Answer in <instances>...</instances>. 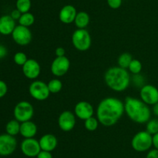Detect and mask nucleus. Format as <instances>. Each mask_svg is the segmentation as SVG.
Listing matches in <instances>:
<instances>
[{"label": "nucleus", "mask_w": 158, "mask_h": 158, "mask_svg": "<svg viewBox=\"0 0 158 158\" xmlns=\"http://www.w3.org/2000/svg\"><path fill=\"white\" fill-rule=\"evenodd\" d=\"M37 130H38V129H37V125H35V122L29 120L24 122H21L19 133L25 139L34 138V136L36 135Z\"/></svg>", "instance_id": "6ab92c4d"}, {"label": "nucleus", "mask_w": 158, "mask_h": 158, "mask_svg": "<svg viewBox=\"0 0 158 158\" xmlns=\"http://www.w3.org/2000/svg\"><path fill=\"white\" fill-rule=\"evenodd\" d=\"M124 102L115 97H106L99 103L97 108V118L104 126L115 125L123 116Z\"/></svg>", "instance_id": "f257e3e1"}, {"label": "nucleus", "mask_w": 158, "mask_h": 158, "mask_svg": "<svg viewBox=\"0 0 158 158\" xmlns=\"http://www.w3.org/2000/svg\"><path fill=\"white\" fill-rule=\"evenodd\" d=\"M36 158H52V155L51 152L46 151V150H41L38 155H37Z\"/></svg>", "instance_id": "473e14b6"}, {"label": "nucleus", "mask_w": 158, "mask_h": 158, "mask_svg": "<svg viewBox=\"0 0 158 158\" xmlns=\"http://www.w3.org/2000/svg\"><path fill=\"white\" fill-rule=\"evenodd\" d=\"M70 61L66 56L56 57L51 64L50 70L52 74L56 77H62L69 71Z\"/></svg>", "instance_id": "9d476101"}, {"label": "nucleus", "mask_w": 158, "mask_h": 158, "mask_svg": "<svg viewBox=\"0 0 158 158\" xmlns=\"http://www.w3.org/2000/svg\"><path fill=\"white\" fill-rule=\"evenodd\" d=\"M77 11L72 5H66L63 6L59 13V19L65 24H70L73 23L77 16Z\"/></svg>", "instance_id": "dca6fc26"}, {"label": "nucleus", "mask_w": 158, "mask_h": 158, "mask_svg": "<svg viewBox=\"0 0 158 158\" xmlns=\"http://www.w3.org/2000/svg\"><path fill=\"white\" fill-rule=\"evenodd\" d=\"M72 43L74 47L80 51H86L90 48L92 39L86 29H78L72 35Z\"/></svg>", "instance_id": "39448f33"}, {"label": "nucleus", "mask_w": 158, "mask_h": 158, "mask_svg": "<svg viewBox=\"0 0 158 158\" xmlns=\"http://www.w3.org/2000/svg\"><path fill=\"white\" fill-rule=\"evenodd\" d=\"M146 158H158V150L154 149L148 153Z\"/></svg>", "instance_id": "c9c22d12"}, {"label": "nucleus", "mask_w": 158, "mask_h": 158, "mask_svg": "<svg viewBox=\"0 0 158 158\" xmlns=\"http://www.w3.org/2000/svg\"><path fill=\"white\" fill-rule=\"evenodd\" d=\"M153 146V136L148 131L136 133L131 140V147L137 152H146Z\"/></svg>", "instance_id": "20e7f679"}, {"label": "nucleus", "mask_w": 158, "mask_h": 158, "mask_svg": "<svg viewBox=\"0 0 158 158\" xmlns=\"http://www.w3.org/2000/svg\"><path fill=\"white\" fill-rule=\"evenodd\" d=\"M15 26V20L10 15H3L0 17V34L4 36L10 35Z\"/></svg>", "instance_id": "f3484780"}, {"label": "nucleus", "mask_w": 158, "mask_h": 158, "mask_svg": "<svg viewBox=\"0 0 158 158\" xmlns=\"http://www.w3.org/2000/svg\"><path fill=\"white\" fill-rule=\"evenodd\" d=\"M31 6H32L31 0H16V2H15V7L22 13L29 12Z\"/></svg>", "instance_id": "393cba45"}, {"label": "nucleus", "mask_w": 158, "mask_h": 158, "mask_svg": "<svg viewBox=\"0 0 158 158\" xmlns=\"http://www.w3.org/2000/svg\"><path fill=\"white\" fill-rule=\"evenodd\" d=\"M131 77L127 69L120 67H112L106 71L104 81L108 88L117 92L125 91L131 84Z\"/></svg>", "instance_id": "7ed1b4c3"}, {"label": "nucleus", "mask_w": 158, "mask_h": 158, "mask_svg": "<svg viewBox=\"0 0 158 158\" xmlns=\"http://www.w3.org/2000/svg\"><path fill=\"white\" fill-rule=\"evenodd\" d=\"M99 123H100V122H99L97 118L92 116V117L89 118V119L85 120L84 125H85V128H86L88 131L94 132L97 129Z\"/></svg>", "instance_id": "a878e982"}, {"label": "nucleus", "mask_w": 158, "mask_h": 158, "mask_svg": "<svg viewBox=\"0 0 158 158\" xmlns=\"http://www.w3.org/2000/svg\"><path fill=\"white\" fill-rule=\"evenodd\" d=\"M8 50L7 48L4 45L0 44V59H3L7 56Z\"/></svg>", "instance_id": "f704fd0d"}, {"label": "nucleus", "mask_w": 158, "mask_h": 158, "mask_svg": "<svg viewBox=\"0 0 158 158\" xmlns=\"http://www.w3.org/2000/svg\"><path fill=\"white\" fill-rule=\"evenodd\" d=\"M132 56H131L129 53H123V54H120L118 57V60H117L118 66L120 67V68L127 70L128 68H129L130 64L132 61Z\"/></svg>", "instance_id": "5701e85b"}, {"label": "nucleus", "mask_w": 158, "mask_h": 158, "mask_svg": "<svg viewBox=\"0 0 158 158\" xmlns=\"http://www.w3.org/2000/svg\"><path fill=\"white\" fill-rule=\"evenodd\" d=\"M124 111L133 122L138 124L147 123L151 117V111L148 105L137 98H126Z\"/></svg>", "instance_id": "f03ea898"}, {"label": "nucleus", "mask_w": 158, "mask_h": 158, "mask_svg": "<svg viewBox=\"0 0 158 158\" xmlns=\"http://www.w3.org/2000/svg\"><path fill=\"white\" fill-rule=\"evenodd\" d=\"M89 21H90V18H89V14L84 11H80L77 12L74 23L78 29H86L89 25Z\"/></svg>", "instance_id": "aec40b11"}, {"label": "nucleus", "mask_w": 158, "mask_h": 158, "mask_svg": "<svg viewBox=\"0 0 158 158\" xmlns=\"http://www.w3.org/2000/svg\"><path fill=\"white\" fill-rule=\"evenodd\" d=\"M140 97L147 105H155L158 102V89L154 85L146 84L140 88Z\"/></svg>", "instance_id": "f8f14e48"}, {"label": "nucleus", "mask_w": 158, "mask_h": 158, "mask_svg": "<svg viewBox=\"0 0 158 158\" xmlns=\"http://www.w3.org/2000/svg\"><path fill=\"white\" fill-rule=\"evenodd\" d=\"M20 149L22 153L28 157H35L42 150L40 142L35 138H26L23 139L20 145Z\"/></svg>", "instance_id": "9b49d317"}, {"label": "nucleus", "mask_w": 158, "mask_h": 158, "mask_svg": "<svg viewBox=\"0 0 158 158\" xmlns=\"http://www.w3.org/2000/svg\"><path fill=\"white\" fill-rule=\"evenodd\" d=\"M17 141L15 136L8 133L0 134V156H9L15 152Z\"/></svg>", "instance_id": "1a4fd4ad"}, {"label": "nucleus", "mask_w": 158, "mask_h": 158, "mask_svg": "<svg viewBox=\"0 0 158 158\" xmlns=\"http://www.w3.org/2000/svg\"><path fill=\"white\" fill-rule=\"evenodd\" d=\"M12 37L15 43L20 46H26L32 41V32L29 27L18 25L12 33Z\"/></svg>", "instance_id": "6e6552de"}, {"label": "nucleus", "mask_w": 158, "mask_h": 158, "mask_svg": "<svg viewBox=\"0 0 158 158\" xmlns=\"http://www.w3.org/2000/svg\"><path fill=\"white\" fill-rule=\"evenodd\" d=\"M42 150L52 152L55 150L58 144L57 138L51 133H47L42 136L39 140Z\"/></svg>", "instance_id": "a211bd4d"}, {"label": "nucleus", "mask_w": 158, "mask_h": 158, "mask_svg": "<svg viewBox=\"0 0 158 158\" xmlns=\"http://www.w3.org/2000/svg\"><path fill=\"white\" fill-rule=\"evenodd\" d=\"M22 14H23V13H22V12H20V11H19L18 9H13V10H12V12H11L10 15H11V17H12V18L13 19V20H19L20 17H21Z\"/></svg>", "instance_id": "72a5a7b5"}, {"label": "nucleus", "mask_w": 158, "mask_h": 158, "mask_svg": "<svg viewBox=\"0 0 158 158\" xmlns=\"http://www.w3.org/2000/svg\"><path fill=\"white\" fill-rule=\"evenodd\" d=\"M55 54L56 55V57H63L66 54V50L63 47H57L55 50Z\"/></svg>", "instance_id": "e433bc0d"}, {"label": "nucleus", "mask_w": 158, "mask_h": 158, "mask_svg": "<svg viewBox=\"0 0 158 158\" xmlns=\"http://www.w3.org/2000/svg\"><path fill=\"white\" fill-rule=\"evenodd\" d=\"M146 131L152 136L158 133V119H151L147 122Z\"/></svg>", "instance_id": "cd10ccee"}, {"label": "nucleus", "mask_w": 158, "mask_h": 158, "mask_svg": "<svg viewBox=\"0 0 158 158\" xmlns=\"http://www.w3.org/2000/svg\"><path fill=\"white\" fill-rule=\"evenodd\" d=\"M15 119L19 122H24L31 120L34 115V108L30 102L21 101L15 105L13 110Z\"/></svg>", "instance_id": "423d86ee"}, {"label": "nucleus", "mask_w": 158, "mask_h": 158, "mask_svg": "<svg viewBox=\"0 0 158 158\" xmlns=\"http://www.w3.org/2000/svg\"><path fill=\"white\" fill-rule=\"evenodd\" d=\"M29 92L30 95L37 101L46 100L51 94L47 84L40 80H35L30 84Z\"/></svg>", "instance_id": "0eeeda50"}, {"label": "nucleus", "mask_w": 158, "mask_h": 158, "mask_svg": "<svg viewBox=\"0 0 158 158\" xmlns=\"http://www.w3.org/2000/svg\"><path fill=\"white\" fill-rule=\"evenodd\" d=\"M18 21L19 25H21V26L29 27V26H32L33 23H35V16L32 13L28 12H26V13L22 14L21 17H20Z\"/></svg>", "instance_id": "4be33fe9"}, {"label": "nucleus", "mask_w": 158, "mask_h": 158, "mask_svg": "<svg viewBox=\"0 0 158 158\" xmlns=\"http://www.w3.org/2000/svg\"><path fill=\"white\" fill-rule=\"evenodd\" d=\"M74 114L77 118L85 121L94 116V107L89 102L81 101L76 104L74 107Z\"/></svg>", "instance_id": "4468645a"}, {"label": "nucleus", "mask_w": 158, "mask_h": 158, "mask_svg": "<svg viewBox=\"0 0 158 158\" xmlns=\"http://www.w3.org/2000/svg\"><path fill=\"white\" fill-rule=\"evenodd\" d=\"M142 68H143L142 64L140 60H137V59H133L132 61L130 64L128 70H129V71L131 74H140L142 71Z\"/></svg>", "instance_id": "bb28decb"}, {"label": "nucleus", "mask_w": 158, "mask_h": 158, "mask_svg": "<svg viewBox=\"0 0 158 158\" xmlns=\"http://www.w3.org/2000/svg\"><path fill=\"white\" fill-rule=\"evenodd\" d=\"M47 85L49 91L52 94L59 93L63 88V83L60 79H52V80L49 81Z\"/></svg>", "instance_id": "b1692460"}, {"label": "nucleus", "mask_w": 158, "mask_h": 158, "mask_svg": "<svg viewBox=\"0 0 158 158\" xmlns=\"http://www.w3.org/2000/svg\"><path fill=\"white\" fill-rule=\"evenodd\" d=\"M131 81H132L133 85L136 86L137 88H141L143 85H145V78L142 74H133L132 77H131Z\"/></svg>", "instance_id": "c85d7f7f"}, {"label": "nucleus", "mask_w": 158, "mask_h": 158, "mask_svg": "<svg viewBox=\"0 0 158 158\" xmlns=\"http://www.w3.org/2000/svg\"><path fill=\"white\" fill-rule=\"evenodd\" d=\"M109 7L113 9H117L122 6L123 0H106Z\"/></svg>", "instance_id": "7c9ffc66"}, {"label": "nucleus", "mask_w": 158, "mask_h": 158, "mask_svg": "<svg viewBox=\"0 0 158 158\" xmlns=\"http://www.w3.org/2000/svg\"><path fill=\"white\" fill-rule=\"evenodd\" d=\"M76 116L71 111H63L59 116L58 125L61 130L64 132H69L74 129L76 125Z\"/></svg>", "instance_id": "ddd939ff"}, {"label": "nucleus", "mask_w": 158, "mask_h": 158, "mask_svg": "<svg viewBox=\"0 0 158 158\" xmlns=\"http://www.w3.org/2000/svg\"><path fill=\"white\" fill-rule=\"evenodd\" d=\"M153 113L154 114V116H156L157 117H158V102L156 103L155 105H153Z\"/></svg>", "instance_id": "58836bf2"}, {"label": "nucleus", "mask_w": 158, "mask_h": 158, "mask_svg": "<svg viewBox=\"0 0 158 158\" xmlns=\"http://www.w3.org/2000/svg\"><path fill=\"white\" fill-rule=\"evenodd\" d=\"M20 123L16 119H12L9 121L6 125V133L11 135V136H16L20 133Z\"/></svg>", "instance_id": "412c9836"}, {"label": "nucleus", "mask_w": 158, "mask_h": 158, "mask_svg": "<svg viewBox=\"0 0 158 158\" xmlns=\"http://www.w3.org/2000/svg\"><path fill=\"white\" fill-rule=\"evenodd\" d=\"M13 60L14 62H15L17 65L23 67V65L26 64V62L28 60V58L27 56H26V54H25V53L17 52L15 53V55H14Z\"/></svg>", "instance_id": "c756f323"}, {"label": "nucleus", "mask_w": 158, "mask_h": 158, "mask_svg": "<svg viewBox=\"0 0 158 158\" xmlns=\"http://www.w3.org/2000/svg\"><path fill=\"white\" fill-rule=\"evenodd\" d=\"M153 146L154 147V149L158 150V133L153 135Z\"/></svg>", "instance_id": "4c0bfd02"}, {"label": "nucleus", "mask_w": 158, "mask_h": 158, "mask_svg": "<svg viewBox=\"0 0 158 158\" xmlns=\"http://www.w3.org/2000/svg\"><path fill=\"white\" fill-rule=\"evenodd\" d=\"M41 72V67L39 62L34 59H28L23 66V73L29 79H36Z\"/></svg>", "instance_id": "2eb2a0df"}, {"label": "nucleus", "mask_w": 158, "mask_h": 158, "mask_svg": "<svg viewBox=\"0 0 158 158\" xmlns=\"http://www.w3.org/2000/svg\"><path fill=\"white\" fill-rule=\"evenodd\" d=\"M8 91V86L6 82L2 80H0V99L4 97Z\"/></svg>", "instance_id": "2f4dec72"}]
</instances>
